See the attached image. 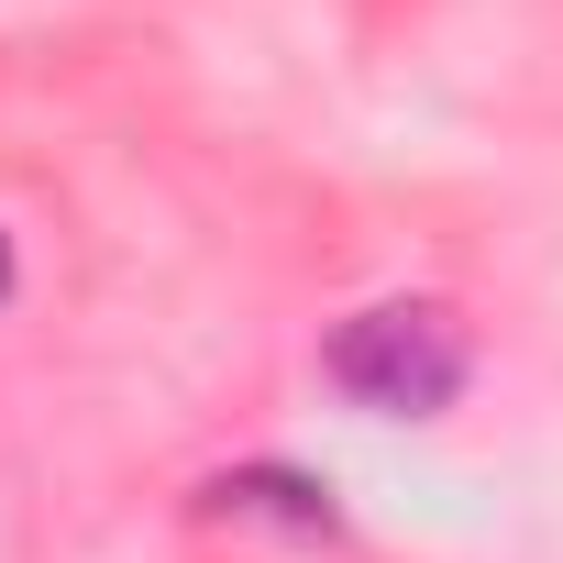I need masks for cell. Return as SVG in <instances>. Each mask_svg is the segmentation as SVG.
<instances>
[{"label":"cell","instance_id":"cell-2","mask_svg":"<svg viewBox=\"0 0 563 563\" xmlns=\"http://www.w3.org/2000/svg\"><path fill=\"white\" fill-rule=\"evenodd\" d=\"M188 508L232 530H276V541H343V486L299 453H232L188 486Z\"/></svg>","mask_w":563,"mask_h":563},{"label":"cell","instance_id":"cell-1","mask_svg":"<svg viewBox=\"0 0 563 563\" xmlns=\"http://www.w3.org/2000/svg\"><path fill=\"white\" fill-rule=\"evenodd\" d=\"M321 387L354 420H453V398L475 387V332L431 288L365 299V310H343L321 332Z\"/></svg>","mask_w":563,"mask_h":563},{"label":"cell","instance_id":"cell-3","mask_svg":"<svg viewBox=\"0 0 563 563\" xmlns=\"http://www.w3.org/2000/svg\"><path fill=\"white\" fill-rule=\"evenodd\" d=\"M23 299V243H12V221H0V310Z\"/></svg>","mask_w":563,"mask_h":563}]
</instances>
